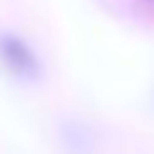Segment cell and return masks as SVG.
<instances>
[{
  "mask_svg": "<svg viewBox=\"0 0 154 154\" xmlns=\"http://www.w3.org/2000/svg\"><path fill=\"white\" fill-rule=\"evenodd\" d=\"M0 62L14 79H22V81H32L41 76V62L35 51L19 35H11V32L0 35Z\"/></svg>",
  "mask_w": 154,
  "mask_h": 154,
  "instance_id": "cell-1",
  "label": "cell"
}]
</instances>
